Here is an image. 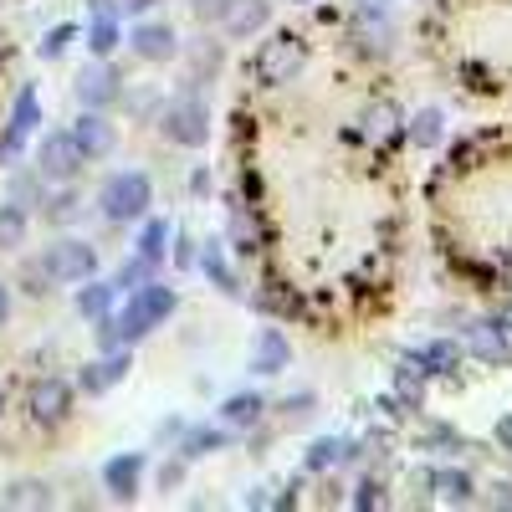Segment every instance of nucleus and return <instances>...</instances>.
I'll return each mask as SVG.
<instances>
[{
    "mask_svg": "<svg viewBox=\"0 0 512 512\" xmlns=\"http://www.w3.org/2000/svg\"><path fill=\"white\" fill-rule=\"evenodd\" d=\"M149 205H154V185H149L144 169H118V175H108L103 190H98V210H103V221H113V226L144 221Z\"/></svg>",
    "mask_w": 512,
    "mask_h": 512,
    "instance_id": "nucleus-1",
    "label": "nucleus"
},
{
    "mask_svg": "<svg viewBox=\"0 0 512 512\" xmlns=\"http://www.w3.org/2000/svg\"><path fill=\"white\" fill-rule=\"evenodd\" d=\"M308 67V41L297 31H277L262 52H256V82L262 88H287V82H297Z\"/></svg>",
    "mask_w": 512,
    "mask_h": 512,
    "instance_id": "nucleus-2",
    "label": "nucleus"
},
{
    "mask_svg": "<svg viewBox=\"0 0 512 512\" xmlns=\"http://www.w3.org/2000/svg\"><path fill=\"white\" fill-rule=\"evenodd\" d=\"M159 134L180 149H200L210 139V108L195 98V93H180L159 108Z\"/></svg>",
    "mask_w": 512,
    "mask_h": 512,
    "instance_id": "nucleus-3",
    "label": "nucleus"
},
{
    "mask_svg": "<svg viewBox=\"0 0 512 512\" xmlns=\"http://www.w3.org/2000/svg\"><path fill=\"white\" fill-rule=\"evenodd\" d=\"M36 267L47 272V282H82V277H98V251L77 236H62L41 251Z\"/></svg>",
    "mask_w": 512,
    "mask_h": 512,
    "instance_id": "nucleus-4",
    "label": "nucleus"
},
{
    "mask_svg": "<svg viewBox=\"0 0 512 512\" xmlns=\"http://www.w3.org/2000/svg\"><path fill=\"white\" fill-rule=\"evenodd\" d=\"M82 164H88V154H82L77 139L62 134V128L36 144V175L47 180V185H72V180L82 175Z\"/></svg>",
    "mask_w": 512,
    "mask_h": 512,
    "instance_id": "nucleus-5",
    "label": "nucleus"
},
{
    "mask_svg": "<svg viewBox=\"0 0 512 512\" xmlns=\"http://www.w3.org/2000/svg\"><path fill=\"white\" fill-rule=\"evenodd\" d=\"M26 405H31V420H36V425H62V420L72 415V384H67V379H57V374L36 379Z\"/></svg>",
    "mask_w": 512,
    "mask_h": 512,
    "instance_id": "nucleus-6",
    "label": "nucleus"
},
{
    "mask_svg": "<svg viewBox=\"0 0 512 512\" xmlns=\"http://www.w3.org/2000/svg\"><path fill=\"white\" fill-rule=\"evenodd\" d=\"M36 123H41V98H36V88H21V98H16V108H11V123H6V134H0V159H16L21 149H26V139L36 134Z\"/></svg>",
    "mask_w": 512,
    "mask_h": 512,
    "instance_id": "nucleus-7",
    "label": "nucleus"
},
{
    "mask_svg": "<svg viewBox=\"0 0 512 512\" xmlns=\"http://www.w3.org/2000/svg\"><path fill=\"white\" fill-rule=\"evenodd\" d=\"M118 82H123V77L98 57L93 67H82V72H77V103H82V108H113V103L123 98Z\"/></svg>",
    "mask_w": 512,
    "mask_h": 512,
    "instance_id": "nucleus-8",
    "label": "nucleus"
},
{
    "mask_svg": "<svg viewBox=\"0 0 512 512\" xmlns=\"http://www.w3.org/2000/svg\"><path fill=\"white\" fill-rule=\"evenodd\" d=\"M72 139L88 159H108L118 149V128L103 118V108H82V118L72 123Z\"/></svg>",
    "mask_w": 512,
    "mask_h": 512,
    "instance_id": "nucleus-9",
    "label": "nucleus"
},
{
    "mask_svg": "<svg viewBox=\"0 0 512 512\" xmlns=\"http://www.w3.org/2000/svg\"><path fill=\"white\" fill-rule=\"evenodd\" d=\"M267 21H272V0H231L226 16H221V26H226V36H231V41L256 36Z\"/></svg>",
    "mask_w": 512,
    "mask_h": 512,
    "instance_id": "nucleus-10",
    "label": "nucleus"
},
{
    "mask_svg": "<svg viewBox=\"0 0 512 512\" xmlns=\"http://www.w3.org/2000/svg\"><path fill=\"white\" fill-rule=\"evenodd\" d=\"M139 477H144V456L139 451H123L103 466V487L118 497V502H134L139 497Z\"/></svg>",
    "mask_w": 512,
    "mask_h": 512,
    "instance_id": "nucleus-11",
    "label": "nucleus"
},
{
    "mask_svg": "<svg viewBox=\"0 0 512 512\" xmlns=\"http://www.w3.org/2000/svg\"><path fill=\"white\" fill-rule=\"evenodd\" d=\"M134 52L144 62H169L180 52V36H175L169 21H144V26H134Z\"/></svg>",
    "mask_w": 512,
    "mask_h": 512,
    "instance_id": "nucleus-12",
    "label": "nucleus"
},
{
    "mask_svg": "<svg viewBox=\"0 0 512 512\" xmlns=\"http://www.w3.org/2000/svg\"><path fill=\"white\" fill-rule=\"evenodd\" d=\"M287 364H292L287 333H282V328H262V333H256V344H251V369H256V374H282Z\"/></svg>",
    "mask_w": 512,
    "mask_h": 512,
    "instance_id": "nucleus-13",
    "label": "nucleus"
},
{
    "mask_svg": "<svg viewBox=\"0 0 512 512\" xmlns=\"http://www.w3.org/2000/svg\"><path fill=\"white\" fill-rule=\"evenodd\" d=\"M466 344H472V354L482 359V364H512V344H507V333H502V323H477L472 333H466Z\"/></svg>",
    "mask_w": 512,
    "mask_h": 512,
    "instance_id": "nucleus-14",
    "label": "nucleus"
},
{
    "mask_svg": "<svg viewBox=\"0 0 512 512\" xmlns=\"http://www.w3.org/2000/svg\"><path fill=\"white\" fill-rule=\"evenodd\" d=\"M262 415H267V400L256 390H241L221 405V420L231 425V431H251V425H262Z\"/></svg>",
    "mask_w": 512,
    "mask_h": 512,
    "instance_id": "nucleus-15",
    "label": "nucleus"
},
{
    "mask_svg": "<svg viewBox=\"0 0 512 512\" xmlns=\"http://www.w3.org/2000/svg\"><path fill=\"white\" fill-rule=\"evenodd\" d=\"M425 374H436V379H446V374H456V364H461V349L451 344V338H431L425 349H415L410 354Z\"/></svg>",
    "mask_w": 512,
    "mask_h": 512,
    "instance_id": "nucleus-16",
    "label": "nucleus"
},
{
    "mask_svg": "<svg viewBox=\"0 0 512 512\" xmlns=\"http://www.w3.org/2000/svg\"><path fill=\"white\" fill-rule=\"evenodd\" d=\"M118 303V287L113 282H93V277H82V287H77V313L82 318H108V308Z\"/></svg>",
    "mask_w": 512,
    "mask_h": 512,
    "instance_id": "nucleus-17",
    "label": "nucleus"
},
{
    "mask_svg": "<svg viewBox=\"0 0 512 512\" xmlns=\"http://www.w3.org/2000/svg\"><path fill=\"white\" fill-rule=\"evenodd\" d=\"M169 241H175V226L159 221V216H149V221H144V231H139V251H134V256H144L149 267H159L164 256H169Z\"/></svg>",
    "mask_w": 512,
    "mask_h": 512,
    "instance_id": "nucleus-18",
    "label": "nucleus"
},
{
    "mask_svg": "<svg viewBox=\"0 0 512 512\" xmlns=\"http://www.w3.org/2000/svg\"><path fill=\"white\" fill-rule=\"evenodd\" d=\"M134 297L144 303V313L154 318V328H159V323H164L169 313L180 308V292H175V287H164V282H154V277H149L144 287H134Z\"/></svg>",
    "mask_w": 512,
    "mask_h": 512,
    "instance_id": "nucleus-19",
    "label": "nucleus"
},
{
    "mask_svg": "<svg viewBox=\"0 0 512 512\" xmlns=\"http://www.w3.org/2000/svg\"><path fill=\"white\" fill-rule=\"evenodd\" d=\"M226 441H231V436H226V431H216V425H190V431H185V441H180V456H185V461L216 456Z\"/></svg>",
    "mask_w": 512,
    "mask_h": 512,
    "instance_id": "nucleus-20",
    "label": "nucleus"
},
{
    "mask_svg": "<svg viewBox=\"0 0 512 512\" xmlns=\"http://www.w3.org/2000/svg\"><path fill=\"white\" fill-rule=\"evenodd\" d=\"M441 123H446V118H441V108H420V113L405 123V134H410V144H415V149H436V144H441V134H446Z\"/></svg>",
    "mask_w": 512,
    "mask_h": 512,
    "instance_id": "nucleus-21",
    "label": "nucleus"
},
{
    "mask_svg": "<svg viewBox=\"0 0 512 512\" xmlns=\"http://www.w3.org/2000/svg\"><path fill=\"white\" fill-rule=\"evenodd\" d=\"M359 456V446L354 441H313V451H308V472H333L338 461H354Z\"/></svg>",
    "mask_w": 512,
    "mask_h": 512,
    "instance_id": "nucleus-22",
    "label": "nucleus"
},
{
    "mask_svg": "<svg viewBox=\"0 0 512 512\" xmlns=\"http://www.w3.org/2000/svg\"><path fill=\"white\" fill-rule=\"evenodd\" d=\"M195 262L205 267V277H210V282H216V287H221L226 297H241V287H236V277H231V267L221 262V246H216V241H205V251H195Z\"/></svg>",
    "mask_w": 512,
    "mask_h": 512,
    "instance_id": "nucleus-23",
    "label": "nucleus"
},
{
    "mask_svg": "<svg viewBox=\"0 0 512 512\" xmlns=\"http://www.w3.org/2000/svg\"><path fill=\"white\" fill-rule=\"evenodd\" d=\"M231 251H236V256L262 251V226H256L251 210H236V216H231Z\"/></svg>",
    "mask_w": 512,
    "mask_h": 512,
    "instance_id": "nucleus-24",
    "label": "nucleus"
},
{
    "mask_svg": "<svg viewBox=\"0 0 512 512\" xmlns=\"http://www.w3.org/2000/svg\"><path fill=\"white\" fill-rule=\"evenodd\" d=\"M93 16H98V21H93V31H88V47H93V57H108V52L118 47V36H123V31H118V16H113V11H93Z\"/></svg>",
    "mask_w": 512,
    "mask_h": 512,
    "instance_id": "nucleus-25",
    "label": "nucleus"
},
{
    "mask_svg": "<svg viewBox=\"0 0 512 512\" xmlns=\"http://www.w3.org/2000/svg\"><path fill=\"white\" fill-rule=\"evenodd\" d=\"M0 502L6 507H52V487L47 482H11Z\"/></svg>",
    "mask_w": 512,
    "mask_h": 512,
    "instance_id": "nucleus-26",
    "label": "nucleus"
},
{
    "mask_svg": "<svg viewBox=\"0 0 512 512\" xmlns=\"http://www.w3.org/2000/svg\"><path fill=\"white\" fill-rule=\"evenodd\" d=\"M441 502H451V507H466L472 502V477L466 472H436V487H431Z\"/></svg>",
    "mask_w": 512,
    "mask_h": 512,
    "instance_id": "nucleus-27",
    "label": "nucleus"
},
{
    "mask_svg": "<svg viewBox=\"0 0 512 512\" xmlns=\"http://www.w3.org/2000/svg\"><path fill=\"white\" fill-rule=\"evenodd\" d=\"M26 241V205L6 200L0 205V246H21Z\"/></svg>",
    "mask_w": 512,
    "mask_h": 512,
    "instance_id": "nucleus-28",
    "label": "nucleus"
},
{
    "mask_svg": "<svg viewBox=\"0 0 512 512\" xmlns=\"http://www.w3.org/2000/svg\"><path fill=\"white\" fill-rule=\"evenodd\" d=\"M395 400H410V410H420V400H425V369L415 359H405V369L395 379Z\"/></svg>",
    "mask_w": 512,
    "mask_h": 512,
    "instance_id": "nucleus-29",
    "label": "nucleus"
},
{
    "mask_svg": "<svg viewBox=\"0 0 512 512\" xmlns=\"http://www.w3.org/2000/svg\"><path fill=\"white\" fill-rule=\"evenodd\" d=\"M149 277H154V267L144 262V256H134V262H123V267L113 272V287H118V297H123V292H134V287H144Z\"/></svg>",
    "mask_w": 512,
    "mask_h": 512,
    "instance_id": "nucleus-30",
    "label": "nucleus"
},
{
    "mask_svg": "<svg viewBox=\"0 0 512 512\" xmlns=\"http://www.w3.org/2000/svg\"><path fill=\"white\" fill-rule=\"evenodd\" d=\"M77 384H82V395H108V390H113V379H108V359H93V364H82Z\"/></svg>",
    "mask_w": 512,
    "mask_h": 512,
    "instance_id": "nucleus-31",
    "label": "nucleus"
},
{
    "mask_svg": "<svg viewBox=\"0 0 512 512\" xmlns=\"http://www.w3.org/2000/svg\"><path fill=\"white\" fill-rule=\"evenodd\" d=\"M77 210H82V200H77V195H72V190L62 185V190H57V195H52L47 205H41V216L62 226V221H72V216H77Z\"/></svg>",
    "mask_w": 512,
    "mask_h": 512,
    "instance_id": "nucleus-32",
    "label": "nucleus"
},
{
    "mask_svg": "<svg viewBox=\"0 0 512 512\" xmlns=\"http://www.w3.org/2000/svg\"><path fill=\"white\" fill-rule=\"evenodd\" d=\"M72 36H77V26H52L47 36H41V57H47V62H57V57L72 47Z\"/></svg>",
    "mask_w": 512,
    "mask_h": 512,
    "instance_id": "nucleus-33",
    "label": "nucleus"
},
{
    "mask_svg": "<svg viewBox=\"0 0 512 512\" xmlns=\"http://www.w3.org/2000/svg\"><path fill=\"white\" fill-rule=\"evenodd\" d=\"M364 123H369V134H374V139H390V134H395V123H400V113H395L390 103H379V108H369Z\"/></svg>",
    "mask_w": 512,
    "mask_h": 512,
    "instance_id": "nucleus-34",
    "label": "nucleus"
},
{
    "mask_svg": "<svg viewBox=\"0 0 512 512\" xmlns=\"http://www.w3.org/2000/svg\"><path fill=\"white\" fill-rule=\"evenodd\" d=\"M226 6H231V0H190V11H195V21H200V26H221Z\"/></svg>",
    "mask_w": 512,
    "mask_h": 512,
    "instance_id": "nucleus-35",
    "label": "nucleus"
},
{
    "mask_svg": "<svg viewBox=\"0 0 512 512\" xmlns=\"http://www.w3.org/2000/svg\"><path fill=\"white\" fill-rule=\"evenodd\" d=\"M185 466H190L185 456H175L169 466H159V487H164V492H169V487H180V482H185Z\"/></svg>",
    "mask_w": 512,
    "mask_h": 512,
    "instance_id": "nucleus-36",
    "label": "nucleus"
},
{
    "mask_svg": "<svg viewBox=\"0 0 512 512\" xmlns=\"http://www.w3.org/2000/svg\"><path fill=\"white\" fill-rule=\"evenodd\" d=\"M354 507H384V487L379 482H359V492H354Z\"/></svg>",
    "mask_w": 512,
    "mask_h": 512,
    "instance_id": "nucleus-37",
    "label": "nucleus"
},
{
    "mask_svg": "<svg viewBox=\"0 0 512 512\" xmlns=\"http://www.w3.org/2000/svg\"><path fill=\"white\" fill-rule=\"evenodd\" d=\"M492 436H497V446H502V451H512V410L492 425Z\"/></svg>",
    "mask_w": 512,
    "mask_h": 512,
    "instance_id": "nucleus-38",
    "label": "nucleus"
},
{
    "mask_svg": "<svg viewBox=\"0 0 512 512\" xmlns=\"http://www.w3.org/2000/svg\"><path fill=\"white\" fill-rule=\"evenodd\" d=\"M175 262H180V267H195V241H185V236H180V246H175Z\"/></svg>",
    "mask_w": 512,
    "mask_h": 512,
    "instance_id": "nucleus-39",
    "label": "nucleus"
},
{
    "mask_svg": "<svg viewBox=\"0 0 512 512\" xmlns=\"http://www.w3.org/2000/svg\"><path fill=\"white\" fill-rule=\"evenodd\" d=\"M6 323H11V287L0 282V328H6Z\"/></svg>",
    "mask_w": 512,
    "mask_h": 512,
    "instance_id": "nucleus-40",
    "label": "nucleus"
},
{
    "mask_svg": "<svg viewBox=\"0 0 512 512\" xmlns=\"http://www.w3.org/2000/svg\"><path fill=\"white\" fill-rule=\"evenodd\" d=\"M190 190H195V195H205V190H210V175H205V169H195V175H190Z\"/></svg>",
    "mask_w": 512,
    "mask_h": 512,
    "instance_id": "nucleus-41",
    "label": "nucleus"
},
{
    "mask_svg": "<svg viewBox=\"0 0 512 512\" xmlns=\"http://www.w3.org/2000/svg\"><path fill=\"white\" fill-rule=\"evenodd\" d=\"M492 492H497V497H492L497 507H512V487H492Z\"/></svg>",
    "mask_w": 512,
    "mask_h": 512,
    "instance_id": "nucleus-42",
    "label": "nucleus"
},
{
    "mask_svg": "<svg viewBox=\"0 0 512 512\" xmlns=\"http://www.w3.org/2000/svg\"><path fill=\"white\" fill-rule=\"evenodd\" d=\"M154 0H123V11H149Z\"/></svg>",
    "mask_w": 512,
    "mask_h": 512,
    "instance_id": "nucleus-43",
    "label": "nucleus"
},
{
    "mask_svg": "<svg viewBox=\"0 0 512 512\" xmlns=\"http://www.w3.org/2000/svg\"><path fill=\"white\" fill-rule=\"evenodd\" d=\"M0 415H6V390H0Z\"/></svg>",
    "mask_w": 512,
    "mask_h": 512,
    "instance_id": "nucleus-44",
    "label": "nucleus"
},
{
    "mask_svg": "<svg viewBox=\"0 0 512 512\" xmlns=\"http://www.w3.org/2000/svg\"><path fill=\"white\" fill-rule=\"evenodd\" d=\"M292 6H313V0H292Z\"/></svg>",
    "mask_w": 512,
    "mask_h": 512,
    "instance_id": "nucleus-45",
    "label": "nucleus"
}]
</instances>
